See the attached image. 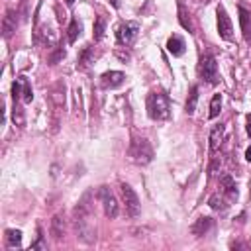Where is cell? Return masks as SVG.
I'll use <instances>...</instances> for the list:
<instances>
[{"label":"cell","instance_id":"obj_31","mask_svg":"<svg viewBox=\"0 0 251 251\" xmlns=\"http://www.w3.org/2000/svg\"><path fill=\"white\" fill-rule=\"evenodd\" d=\"M229 247H231V249H243V251H247V249H249V245H247V243H243V241H233Z\"/></svg>","mask_w":251,"mask_h":251},{"label":"cell","instance_id":"obj_34","mask_svg":"<svg viewBox=\"0 0 251 251\" xmlns=\"http://www.w3.org/2000/svg\"><path fill=\"white\" fill-rule=\"evenodd\" d=\"M65 2H67V6H73V2H75V0H65Z\"/></svg>","mask_w":251,"mask_h":251},{"label":"cell","instance_id":"obj_22","mask_svg":"<svg viewBox=\"0 0 251 251\" xmlns=\"http://www.w3.org/2000/svg\"><path fill=\"white\" fill-rule=\"evenodd\" d=\"M80 31H82V24L78 22V18H73L71 24H69V29H67V39H69V43H75L76 37L80 35Z\"/></svg>","mask_w":251,"mask_h":251},{"label":"cell","instance_id":"obj_16","mask_svg":"<svg viewBox=\"0 0 251 251\" xmlns=\"http://www.w3.org/2000/svg\"><path fill=\"white\" fill-rule=\"evenodd\" d=\"M239 25L243 31V39L251 41V10H247L245 6H239Z\"/></svg>","mask_w":251,"mask_h":251},{"label":"cell","instance_id":"obj_25","mask_svg":"<svg viewBox=\"0 0 251 251\" xmlns=\"http://www.w3.org/2000/svg\"><path fill=\"white\" fill-rule=\"evenodd\" d=\"M6 245L8 247H20L22 245V231L20 229H6Z\"/></svg>","mask_w":251,"mask_h":251},{"label":"cell","instance_id":"obj_15","mask_svg":"<svg viewBox=\"0 0 251 251\" xmlns=\"http://www.w3.org/2000/svg\"><path fill=\"white\" fill-rule=\"evenodd\" d=\"M212 227H214V220H212L210 216H200V218L192 224L190 231H192V235H196V237H204Z\"/></svg>","mask_w":251,"mask_h":251},{"label":"cell","instance_id":"obj_26","mask_svg":"<svg viewBox=\"0 0 251 251\" xmlns=\"http://www.w3.org/2000/svg\"><path fill=\"white\" fill-rule=\"evenodd\" d=\"M104 31H106V18L104 16H98L96 22H94V31H92L94 41H100L104 37Z\"/></svg>","mask_w":251,"mask_h":251},{"label":"cell","instance_id":"obj_10","mask_svg":"<svg viewBox=\"0 0 251 251\" xmlns=\"http://www.w3.org/2000/svg\"><path fill=\"white\" fill-rule=\"evenodd\" d=\"M224 139H226V126L224 124H216L212 129H210V155H216L220 153L222 145H224Z\"/></svg>","mask_w":251,"mask_h":251},{"label":"cell","instance_id":"obj_35","mask_svg":"<svg viewBox=\"0 0 251 251\" xmlns=\"http://www.w3.org/2000/svg\"><path fill=\"white\" fill-rule=\"evenodd\" d=\"M202 2H210V0H202Z\"/></svg>","mask_w":251,"mask_h":251},{"label":"cell","instance_id":"obj_24","mask_svg":"<svg viewBox=\"0 0 251 251\" xmlns=\"http://www.w3.org/2000/svg\"><path fill=\"white\" fill-rule=\"evenodd\" d=\"M12 122H14L18 127H24V126H25V112H24V108L20 106V102H14V108H12Z\"/></svg>","mask_w":251,"mask_h":251},{"label":"cell","instance_id":"obj_3","mask_svg":"<svg viewBox=\"0 0 251 251\" xmlns=\"http://www.w3.org/2000/svg\"><path fill=\"white\" fill-rule=\"evenodd\" d=\"M49 104L53 110V131L59 129V114L65 110L67 104V84L63 80H57L49 88Z\"/></svg>","mask_w":251,"mask_h":251},{"label":"cell","instance_id":"obj_6","mask_svg":"<svg viewBox=\"0 0 251 251\" xmlns=\"http://www.w3.org/2000/svg\"><path fill=\"white\" fill-rule=\"evenodd\" d=\"M120 192H122V200L126 204V212L131 218H137L139 212H141V204H139V198H137L135 190L126 182H120Z\"/></svg>","mask_w":251,"mask_h":251},{"label":"cell","instance_id":"obj_9","mask_svg":"<svg viewBox=\"0 0 251 251\" xmlns=\"http://www.w3.org/2000/svg\"><path fill=\"white\" fill-rule=\"evenodd\" d=\"M216 14H218V33H220V37H222V39H231V35H233V25H231V20H229L226 8H224V6H218Z\"/></svg>","mask_w":251,"mask_h":251},{"label":"cell","instance_id":"obj_12","mask_svg":"<svg viewBox=\"0 0 251 251\" xmlns=\"http://www.w3.org/2000/svg\"><path fill=\"white\" fill-rule=\"evenodd\" d=\"M124 80H126V75L122 71H108L100 76L102 88H118V86H122Z\"/></svg>","mask_w":251,"mask_h":251},{"label":"cell","instance_id":"obj_28","mask_svg":"<svg viewBox=\"0 0 251 251\" xmlns=\"http://www.w3.org/2000/svg\"><path fill=\"white\" fill-rule=\"evenodd\" d=\"M20 82H22V98L24 102H31L33 100V90H31V84L25 76H20Z\"/></svg>","mask_w":251,"mask_h":251},{"label":"cell","instance_id":"obj_13","mask_svg":"<svg viewBox=\"0 0 251 251\" xmlns=\"http://www.w3.org/2000/svg\"><path fill=\"white\" fill-rule=\"evenodd\" d=\"M220 188H222V194H224L229 202L237 200V184H235V180L231 178V175H222V176H220Z\"/></svg>","mask_w":251,"mask_h":251},{"label":"cell","instance_id":"obj_23","mask_svg":"<svg viewBox=\"0 0 251 251\" xmlns=\"http://www.w3.org/2000/svg\"><path fill=\"white\" fill-rule=\"evenodd\" d=\"M208 204H210V208H214V210H218V212H224V210L227 208L229 200L220 192V194H212L210 200H208Z\"/></svg>","mask_w":251,"mask_h":251},{"label":"cell","instance_id":"obj_17","mask_svg":"<svg viewBox=\"0 0 251 251\" xmlns=\"http://www.w3.org/2000/svg\"><path fill=\"white\" fill-rule=\"evenodd\" d=\"M35 39L39 41V43H43V45H55V41H57V33L49 27V25H43V27H39L37 31H35Z\"/></svg>","mask_w":251,"mask_h":251},{"label":"cell","instance_id":"obj_11","mask_svg":"<svg viewBox=\"0 0 251 251\" xmlns=\"http://www.w3.org/2000/svg\"><path fill=\"white\" fill-rule=\"evenodd\" d=\"M49 231L53 235L55 241H63L65 235H67V220H65V214H55L51 218V226H49Z\"/></svg>","mask_w":251,"mask_h":251},{"label":"cell","instance_id":"obj_21","mask_svg":"<svg viewBox=\"0 0 251 251\" xmlns=\"http://www.w3.org/2000/svg\"><path fill=\"white\" fill-rule=\"evenodd\" d=\"M196 104H198V84H192L190 92H188V98H186V104H184V112L186 114H194Z\"/></svg>","mask_w":251,"mask_h":251},{"label":"cell","instance_id":"obj_20","mask_svg":"<svg viewBox=\"0 0 251 251\" xmlns=\"http://www.w3.org/2000/svg\"><path fill=\"white\" fill-rule=\"evenodd\" d=\"M167 49H169L171 55L180 57V55L184 53V41H182V37H178V35H171L169 41H167Z\"/></svg>","mask_w":251,"mask_h":251},{"label":"cell","instance_id":"obj_4","mask_svg":"<svg viewBox=\"0 0 251 251\" xmlns=\"http://www.w3.org/2000/svg\"><path fill=\"white\" fill-rule=\"evenodd\" d=\"M129 157L137 165H147L153 159V147L145 137H131L129 143Z\"/></svg>","mask_w":251,"mask_h":251},{"label":"cell","instance_id":"obj_2","mask_svg":"<svg viewBox=\"0 0 251 251\" xmlns=\"http://www.w3.org/2000/svg\"><path fill=\"white\" fill-rule=\"evenodd\" d=\"M145 108H147V116H149L151 120H155V122H163V120H167V118L171 116V100H169V96H167L165 92H161V90L151 92V94L147 96Z\"/></svg>","mask_w":251,"mask_h":251},{"label":"cell","instance_id":"obj_7","mask_svg":"<svg viewBox=\"0 0 251 251\" xmlns=\"http://www.w3.org/2000/svg\"><path fill=\"white\" fill-rule=\"evenodd\" d=\"M96 194H98V198L102 200L104 216L110 218V220H114V218L118 216V212H120V206H118V200H116V196L112 194V190H110L108 186H100Z\"/></svg>","mask_w":251,"mask_h":251},{"label":"cell","instance_id":"obj_27","mask_svg":"<svg viewBox=\"0 0 251 251\" xmlns=\"http://www.w3.org/2000/svg\"><path fill=\"white\" fill-rule=\"evenodd\" d=\"M220 110H222V94H214L212 100H210L208 118H218V116H220Z\"/></svg>","mask_w":251,"mask_h":251},{"label":"cell","instance_id":"obj_5","mask_svg":"<svg viewBox=\"0 0 251 251\" xmlns=\"http://www.w3.org/2000/svg\"><path fill=\"white\" fill-rule=\"evenodd\" d=\"M198 75L204 82L208 84H218L220 82V75H218V63L216 57L212 53H204L198 61Z\"/></svg>","mask_w":251,"mask_h":251},{"label":"cell","instance_id":"obj_33","mask_svg":"<svg viewBox=\"0 0 251 251\" xmlns=\"http://www.w3.org/2000/svg\"><path fill=\"white\" fill-rule=\"evenodd\" d=\"M245 159L251 163V145H249V147H247V151H245Z\"/></svg>","mask_w":251,"mask_h":251},{"label":"cell","instance_id":"obj_18","mask_svg":"<svg viewBox=\"0 0 251 251\" xmlns=\"http://www.w3.org/2000/svg\"><path fill=\"white\" fill-rule=\"evenodd\" d=\"M178 24H180L188 33H194V24H192L190 12H188L186 6L182 4V0H178Z\"/></svg>","mask_w":251,"mask_h":251},{"label":"cell","instance_id":"obj_29","mask_svg":"<svg viewBox=\"0 0 251 251\" xmlns=\"http://www.w3.org/2000/svg\"><path fill=\"white\" fill-rule=\"evenodd\" d=\"M65 55H67V51H65L63 47H55V49L47 55V63H49V65H57L59 61L65 59Z\"/></svg>","mask_w":251,"mask_h":251},{"label":"cell","instance_id":"obj_32","mask_svg":"<svg viewBox=\"0 0 251 251\" xmlns=\"http://www.w3.org/2000/svg\"><path fill=\"white\" fill-rule=\"evenodd\" d=\"M245 129H247V135L251 137V114H249L247 120H245Z\"/></svg>","mask_w":251,"mask_h":251},{"label":"cell","instance_id":"obj_1","mask_svg":"<svg viewBox=\"0 0 251 251\" xmlns=\"http://www.w3.org/2000/svg\"><path fill=\"white\" fill-rule=\"evenodd\" d=\"M73 227L75 235L82 243L96 241V226H94V212L90 204V192H86L73 210Z\"/></svg>","mask_w":251,"mask_h":251},{"label":"cell","instance_id":"obj_14","mask_svg":"<svg viewBox=\"0 0 251 251\" xmlns=\"http://www.w3.org/2000/svg\"><path fill=\"white\" fill-rule=\"evenodd\" d=\"M16 27H18V14L14 10H6L4 20H2V35L6 39H10L16 31Z\"/></svg>","mask_w":251,"mask_h":251},{"label":"cell","instance_id":"obj_30","mask_svg":"<svg viewBox=\"0 0 251 251\" xmlns=\"http://www.w3.org/2000/svg\"><path fill=\"white\" fill-rule=\"evenodd\" d=\"M31 249H47V245L43 241V229L41 227H37V239L31 243Z\"/></svg>","mask_w":251,"mask_h":251},{"label":"cell","instance_id":"obj_8","mask_svg":"<svg viewBox=\"0 0 251 251\" xmlns=\"http://www.w3.org/2000/svg\"><path fill=\"white\" fill-rule=\"evenodd\" d=\"M137 31H139V24L137 22H124L118 25V31H116V39L120 45H131L137 37Z\"/></svg>","mask_w":251,"mask_h":251},{"label":"cell","instance_id":"obj_19","mask_svg":"<svg viewBox=\"0 0 251 251\" xmlns=\"http://www.w3.org/2000/svg\"><path fill=\"white\" fill-rule=\"evenodd\" d=\"M92 59H94V47L92 45H86L80 53H78V59H76V69L78 71H84V69H88V65L92 63Z\"/></svg>","mask_w":251,"mask_h":251}]
</instances>
